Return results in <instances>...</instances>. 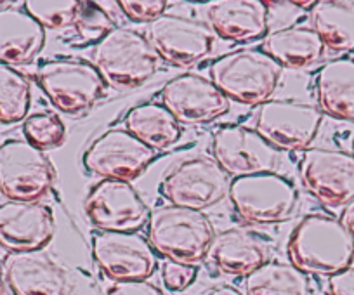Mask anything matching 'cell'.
<instances>
[{
    "label": "cell",
    "instance_id": "6da1fadb",
    "mask_svg": "<svg viewBox=\"0 0 354 295\" xmlns=\"http://www.w3.org/2000/svg\"><path fill=\"white\" fill-rule=\"evenodd\" d=\"M287 256L288 263L304 274L330 278L353 266L354 240L339 217L313 212L292 229Z\"/></svg>",
    "mask_w": 354,
    "mask_h": 295
},
{
    "label": "cell",
    "instance_id": "7a4b0ae2",
    "mask_svg": "<svg viewBox=\"0 0 354 295\" xmlns=\"http://www.w3.org/2000/svg\"><path fill=\"white\" fill-rule=\"evenodd\" d=\"M148 242L156 256L167 260L196 266L209 256L214 242V225L198 210L177 205H160L149 212Z\"/></svg>",
    "mask_w": 354,
    "mask_h": 295
},
{
    "label": "cell",
    "instance_id": "3957f363",
    "mask_svg": "<svg viewBox=\"0 0 354 295\" xmlns=\"http://www.w3.org/2000/svg\"><path fill=\"white\" fill-rule=\"evenodd\" d=\"M283 68L262 49L230 50L210 64V80L230 101L261 106L280 84Z\"/></svg>",
    "mask_w": 354,
    "mask_h": 295
},
{
    "label": "cell",
    "instance_id": "277c9868",
    "mask_svg": "<svg viewBox=\"0 0 354 295\" xmlns=\"http://www.w3.org/2000/svg\"><path fill=\"white\" fill-rule=\"evenodd\" d=\"M93 64L104 84L117 89H134L155 75L158 56L142 33L115 26L94 46Z\"/></svg>",
    "mask_w": 354,
    "mask_h": 295
},
{
    "label": "cell",
    "instance_id": "5b68a950",
    "mask_svg": "<svg viewBox=\"0 0 354 295\" xmlns=\"http://www.w3.org/2000/svg\"><path fill=\"white\" fill-rule=\"evenodd\" d=\"M227 196L238 217L248 225L259 226L285 222L299 205V189L278 172L231 179Z\"/></svg>",
    "mask_w": 354,
    "mask_h": 295
},
{
    "label": "cell",
    "instance_id": "8992f818",
    "mask_svg": "<svg viewBox=\"0 0 354 295\" xmlns=\"http://www.w3.org/2000/svg\"><path fill=\"white\" fill-rule=\"evenodd\" d=\"M37 84L59 111L78 115L93 108L106 94V84L93 61L80 57H56L42 61Z\"/></svg>",
    "mask_w": 354,
    "mask_h": 295
},
{
    "label": "cell",
    "instance_id": "52a82bcc",
    "mask_svg": "<svg viewBox=\"0 0 354 295\" xmlns=\"http://www.w3.org/2000/svg\"><path fill=\"white\" fill-rule=\"evenodd\" d=\"M231 179L214 158H186L174 165L158 186V191L170 205L205 212L219 205L230 193Z\"/></svg>",
    "mask_w": 354,
    "mask_h": 295
},
{
    "label": "cell",
    "instance_id": "ba28073f",
    "mask_svg": "<svg viewBox=\"0 0 354 295\" xmlns=\"http://www.w3.org/2000/svg\"><path fill=\"white\" fill-rule=\"evenodd\" d=\"M56 181V169L26 139H8L0 144V195L8 200L39 202Z\"/></svg>",
    "mask_w": 354,
    "mask_h": 295
},
{
    "label": "cell",
    "instance_id": "9c48e42d",
    "mask_svg": "<svg viewBox=\"0 0 354 295\" xmlns=\"http://www.w3.org/2000/svg\"><path fill=\"white\" fill-rule=\"evenodd\" d=\"M316 104L297 99H270L257 108L255 131L278 151L308 150L322 127Z\"/></svg>",
    "mask_w": 354,
    "mask_h": 295
},
{
    "label": "cell",
    "instance_id": "30bf717a",
    "mask_svg": "<svg viewBox=\"0 0 354 295\" xmlns=\"http://www.w3.org/2000/svg\"><path fill=\"white\" fill-rule=\"evenodd\" d=\"M156 151L120 127L108 129L94 139L82 157L85 171L103 179L134 181L145 174Z\"/></svg>",
    "mask_w": 354,
    "mask_h": 295
},
{
    "label": "cell",
    "instance_id": "8fae6325",
    "mask_svg": "<svg viewBox=\"0 0 354 295\" xmlns=\"http://www.w3.org/2000/svg\"><path fill=\"white\" fill-rule=\"evenodd\" d=\"M214 160L230 178L277 172L280 151L247 125H221L212 134Z\"/></svg>",
    "mask_w": 354,
    "mask_h": 295
},
{
    "label": "cell",
    "instance_id": "7c38bea8",
    "mask_svg": "<svg viewBox=\"0 0 354 295\" xmlns=\"http://www.w3.org/2000/svg\"><path fill=\"white\" fill-rule=\"evenodd\" d=\"M146 39L160 59L172 66L188 68L209 56L214 32L202 19L165 12L149 23Z\"/></svg>",
    "mask_w": 354,
    "mask_h": 295
},
{
    "label": "cell",
    "instance_id": "4fadbf2b",
    "mask_svg": "<svg viewBox=\"0 0 354 295\" xmlns=\"http://www.w3.org/2000/svg\"><path fill=\"white\" fill-rule=\"evenodd\" d=\"M304 188L326 207L354 200V155L339 148H308L299 164Z\"/></svg>",
    "mask_w": 354,
    "mask_h": 295
},
{
    "label": "cell",
    "instance_id": "5bb4252c",
    "mask_svg": "<svg viewBox=\"0 0 354 295\" xmlns=\"http://www.w3.org/2000/svg\"><path fill=\"white\" fill-rule=\"evenodd\" d=\"M85 213L100 231H139L148 225L149 209L127 181L101 179L85 196Z\"/></svg>",
    "mask_w": 354,
    "mask_h": 295
},
{
    "label": "cell",
    "instance_id": "9a60e30c",
    "mask_svg": "<svg viewBox=\"0 0 354 295\" xmlns=\"http://www.w3.org/2000/svg\"><path fill=\"white\" fill-rule=\"evenodd\" d=\"M93 257L115 283L149 280L158 267L151 243L138 231H97L93 236Z\"/></svg>",
    "mask_w": 354,
    "mask_h": 295
},
{
    "label": "cell",
    "instance_id": "2e32d148",
    "mask_svg": "<svg viewBox=\"0 0 354 295\" xmlns=\"http://www.w3.org/2000/svg\"><path fill=\"white\" fill-rule=\"evenodd\" d=\"M162 104L179 124L203 125L230 111V99L210 79L196 73H183L170 79L160 91Z\"/></svg>",
    "mask_w": 354,
    "mask_h": 295
},
{
    "label": "cell",
    "instance_id": "e0dca14e",
    "mask_svg": "<svg viewBox=\"0 0 354 295\" xmlns=\"http://www.w3.org/2000/svg\"><path fill=\"white\" fill-rule=\"evenodd\" d=\"M54 235L56 219L46 203L23 200L0 203V247L9 254L42 250Z\"/></svg>",
    "mask_w": 354,
    "mask_h": 295
},
{
    "label": "cell",
    "instance_id": "ac0fdd59",
    "mask_svg": "<svg viewBox=\"0 0 354 295\" xmlns=\"http://www.w3.org/2000/svg\"><path fill=\"white\" fill-rule=\"evenodd\" d=\"M2 276L12 295H71L73 283L66 269L42 250L8 254Z\"/></svg>",
    "mask_w": 354,
    "mask_h": 295
},
{
    "label": "cell",
    "instance_id": "d6986e66",
    "mask_svg": "<svg viewBox=\"0 0 354 295\" xmlns=\"http://www.w3.org/2000/svg\"><path fill=\"white\" fill-rule=\"evenodd\" d=\"M270 4L261 0H216L207 6V25L223 40L245 44L270 30Z\"/></svg>",
    "mask_w": 354,
    "mask_h": 295
},
{
    "label": "cell",
    "instance_id": "ffe728a7",
    "mask_svg": "<svg viewBox=\"0 0 354 295\" xmlns=\"http://www.w3.org/2000/svg\"><path fill=\"white\" fill-rule=\"evenodd\" d=\"M46 46V28L25 9L0 11V63L23 66L37 59Z\"/></svg>",
    "mask_w": 354,
    "mask_h": 295
},
{
    "label": "cell",
    "instance_id": "44dd1931",
    "mask_svg": "<svg viewBox=\"0 0 354 295\" xmlns=\"http://www.w3.org/2000/svg\"><path fill=\"white\" fill-rule=\"evenodd\" d=\"M207 257L221 273L230 276H248L252 271L268 263V247L255 233L231 228L214 236Z\"/></svg>",
    "mask_w": 354,
    "mask_h": 295
},
{
    "label": "cell",
    "instance_id": "7402d4cb",
    "mask_svg": "<svg viewBox=\"0 0 354 295\" xmlns=\"http://www.w3.org/2000/svg\"><path fill=\"white\" fill-rule=\"evenodd\" d=\"M315 91L322 113L354 122V59L340 57L323 64L315 75Z\"/></svg>",
    "mask_w": 354,
    "mask_h": 295
},
{
    "label": "cell",
    "instance_id": "603a6c76",
    "mask_svg": "<svg viewBox=\"0 0 354 295\" xmlns=\"http://www.w3.org/2000/svg\"><path fill=\"white\" fill-rule=\"evenodd\" d=\"M262 50L281 68H308L325 56V44L311 26L292 25L268 33Z\"/></svg>",
    "mask_w": 354,
    "mask_h": 295
},
{
    "label": "cell",
    "instance_id": "cb8c5ba5",
    "mask_svg": "<svg viewBox=\"0 0 354 295\" xmlns=\"http://www.w3.org/2000/svg\"><path fill=\"white\" fill-rule=\"evenodd\" d=\"M125 131L151 150H169L181 139V124L162 103H145L129 110L124 118Z\"/></svg>",
    "mask_w": 354,
    "mask_h": 295
},
{
    "label": "cell",
    "instance_id": "d4e9b609",
    "mask_svg": "<svg viewBox=\"0 0 354 295\" xmlns=\"http://www.w3.org/2000/svg\"><path fill=\"white\" fill-rule=\"evenodd\" d=\"M311 28L333 53L354 50V2L318 0L309 15Z\"/></svg>",
    "mask_w": 354,
    "mask_h": 295
},
{
    "label": "cell",
    "instance_id": "484cf974",
    "mask_svg": "<svg viewBox=\"0 0 354 295\" xmlns=\"http://www.w3.org/2000/svg\"><path fill=\"white\" fill-rule=\"evenodd\" d=\"M247 295H313L308 274L290 263L268 260L245 276Z\"/></svg>",
    "mask_w": 354,
    "mask_h": 295
},
{
    "label": "cell",
    "instance_id": "4316f807",
    "mask_svg": "<svg viewBox=\"0 0 354 295\" xmlns=\"http://www.w3.org/2000/svg\"><path fill=\"white\" fill-rule=\"evenodd\" d=\"M32 86L21 71L0 63V124H16L28 117Z\"/></svg>",
    "mask_w": 354,
    "mask_h": 295
},
{
    "label": "cell",
    "instance_id": "83f0119b",
    "mask_svg": "<svg viewBox=\"0 0 354 295\" xmlns=\"http://www.w3.org/2000/svg\"><path fill=\"white\" fill-rule=\"evenodd\" d=\"M23 132H25L26 141L42 151L59 148L66 139V127H64L63 120L49 111L26 117L25 124H23Z\"/></svg>",
    "mask_w": 354,
    "mask_h": 295
},
{
    "label": "cell",
    "instance_id": "f1b7e54d",
    "mask_svg": "<svg viewBox=\"0 0 354 295\" xmlns=\"http://www.w3.org/2000/svg\"><path fill=\"white\" fill-rule=\"evenodd\" d=\"M71 26L75 28V35L78 37L80 46H87L100 42L117 25L110 15L94 2H78L77 15Z\"/></svg>",
    "mask_w": 354,
    "mask_h": 295
},
{
    "label": "cell",
    "instance_id": "f546056e",
    "mask_svg": "<svg viewBox=\"0 0 354 295\" xmlns=\"http://www.w3.org/2000/svg\"><path fill=\"white\" fill-rule=\"evenodd\" d=\"M23 9L44 28L63 30L73 25L77 15V0H28Z\"/></svg>",
    "mask_w": 354,
    "mask_h": 295
},
{
    "label": "cell",
    "instance_id": "4dcf8cb0",
    "mask_svg": "<svg viewBox=\"0 0 354 295\" xmlns=\"http://www.w3.org/2000/svg\"><path fill=\"white\" fill-rule=\"evenodd\" d=\"M118 8L134 23H151L165 15V0H118Z\"/></svg>",
    "mask_w": 354,
    "mask_h": 295
},
{
    "label": "cell",
    "instance_id": "1f68e13d",
    "mask_svg": "<svg viewBox=\"0 0 354 295\" xmlns=\"http://www.w3.org/2000/svg\"><path fill=\"white\" fill-rule=\"evenodd\" d=\"M198 276V267L189 264L165 260L162 264V281L170 292H185Z\"/></svg>",
    "mask_w": 354,
    "mask_h": 295
},
{
    "label": "cell",
    "instance_id": "d6a6232c",
    "mask_svg": "<svg viewBox=\"0 0 354 295\" xmlns=\"http://www.w3.org/2000/svg\"><path fill=\"white\" fill-rule=\"evenodd\" d=\"M106 295H163L156 285L148 280L139 281H117L108 288Z\"/></svg>",
    "mask_w": 354,
    "mask_h": 295
},
{
    "label": "cell",
    "instance_id": "836d02e7",
    "mask_svg": "<svg viewBox=\"0 0 354 295\" xmlns=\"http://www.w3.org/2000/svg\"><path fill=\"white\" fill-rule=\"evenodd\" d=\"M326 292L328 295H354V266L330 276Z\"/></svg>",
    "mask_w": 354,
    "mask_h": 295
},
{
    "label": "cell",
    "instance_id": "e575fe53",
    "mask_svg": "<svg viewBox=\"0 0 354 295\" xmlns=\"http://www.w3.org/2000/svg\"><path fill=\"white\" fill-rule=\"evenodd\" d=\"M340 222L344 225V228L349 231L351 238L354 240V200L353 202L347 203L346 207L342 209V213H340Z\"/></svg>",
    "mask_w": 354,
    "mask_h": 295
},
{
    "label": "cell",
    "instance_id": "d590c367",
    "mask_svg": "<svg viewBox=\"0 0 354 295\" xmlns=\"http://www.w3.org/2000/svg\"><path fill=\"white\" fill-rule=\"evenodd\" d=\"M203 295H247V294L241 292L240 288L233 287V285H219V287L210 288V290L205 292Z\"/></svg>",
    "mask_w": 354,
    "mask_h": 295
},
{
    "label": "cell",
    "instance_id": "8d00e7d4",
    "mask_svg": "<svg viewBox=\"0 0 354 295\" xmlns=\"http://www.w3.org/2000/svg\"><path fill=\"white\" fill-rule=\"evenodd\" d=\"M0 295H12L11 288H9L8 281L4 280V276H2V273H0Z\"/></svg>",
    "mask_w": 354,
    "mask_h": 295
},
{
    "label": "cell",
    "instance_id": "74e56055",
    "mask_svg": "<svg viewBox=\"0 0 354 295\" xmlns=\"http://www.w3.org/2000/svg\"><path fill=\"white\" fill-rule=\"evenodd\" d=\"M12 2H8V0H0V11H4V9L8 8H12Z\"/></svg>",
    "mask_w": 354,
    "mask_h": 295
},
{
    "label": "cell",
    "instance_id": "f35d334b",
    "mask_svg": "<svg viewBox=\"0 0 354 295\" xmlns=\"http://www.w3.org/2000/svg\"><path fill=\"white\" fill-rule=\"evenodd\" d=\"M351 150H353V151H351V153L354 155V135H353V142H351Z\"/></svg>",
    "mask_w": 354,
    "mask_h": 295
}]
</instances>
